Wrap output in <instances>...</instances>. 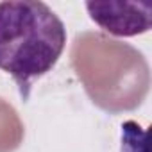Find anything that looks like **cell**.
Masks as SVG:
<instances>
[{"label": "cell", "instance_id": "1", "mask_svg": "<svg viewBox=\"0 0 152 152\" xmlns=\"http://www.w3.org/2000/svg\"><path fill=\"white\" fill-rule=\"evenodd\" d=\"M66 45V27L43 2H0V70L29 99L32 83L48 73Z\"/></svg>", "mask_w": 152, "mask_h": 152}, {"label": "cell", "instance_id": "2", "mask_svg": "<svg viewBox=\"0 0 152 152\" xmlns=\"http://www.w3.org/2000/svg\"><path fill=\"white\" fill-rule=\"evenodd\" d=\"M90 18L106 32L115 36H136L150 29L152 4L150 2H88Z\"/></svg>", "mask_w": 152, "mask_h": 152}]
</instances>
